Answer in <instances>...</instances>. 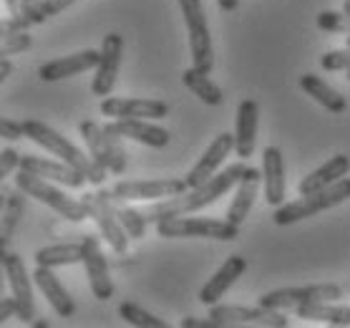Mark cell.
I'll list each match as a JSON object with an SVG mask.
<instances>
[{
	"label": "cell",
	"instance_id": "obj_1",
	"mask_svg": "<svg viewBox=\"0 0 350 328\" xmlns=\"http://www.w3.org/2000/svg\"><path fill=\"white\" fill-rule=\"evenodd\" d=\"M247 172L245 160L234 162L230 167H224L222 172H217L212 179H207L199 187H191L187 192L176 194V197H167V200L154 202L152 207L144 210V215L149 220V225H157L167 217H176V215H189V212H199V210L215 205L219 197L230 192L232 187H237V182L242 179V175Z\"/></svg>",
	"mask_w": 350,
	"mask_h": 328
},
{
	"label": "cell",
	"instance_id": "obj_2",
	"mask_svg": "<svg viewBox=\"0 0 350 328\" xmlns=\"http://www.w3.org/2000/svg\"><path fill=\"white\" fill-rule=\"evenodd\" d=\"M23 127H25V136H28L31 142H36L38 147L48 149L53 157L64 160L66 164H71L73 169H79L91 184H101L106 179V172H109V169L98 167L91 154H83L73 142H68V136L58 134L56 129H51L48 124H43V121L28 119V121H23Z\"/></svg>",
	"mask_w": 350,
	"mask_h": 328
},
{
	"label": "cell",
	"instance_id": "obj_3",
	"mask_svg": "<svg viewBox=\"0 0 350 328\" xmlns=\"http://www.w3.org/2000/svg\"><path fill=\"white\" fill-rule=\"evenodd\" d=\"M345 200H350V177H342V179H338V182L325 187V190L303 194L300 200L280 205V207L275 210L272 220H275V225L285 227V225L300 223L305 217L320 215V212H325V210L338 207V205H342Z\"/></svg>",
	"mask_w": 350,
	"mask_h": 328
},
{
	"label": "cell",
	"instance_id": "obj_4",
	"mask_svg": "<svg viewBox=\"0 0 350 328\" xmlns=\"http://www.w3.org/2000/svg\"><path fill=\"white\" fill-rule=\"evenodd\" d=\"M16 187L23 190L33 200H38V202H43V205H48L51 210H56L58 215L66 217V220H71V223H83L86 217H91L88 215V207L83 205V200H73L64 190L53 187V184L46 182V179L38 175H31V172H23V169H21L16 177Z\"/></svg>",
	"mask_w": 350,
	"mask_h": 328
},
{
	"label": "cell",
	"instance_id": "obj_5",
	"mask_svg": "<svg viewBox=\"0 0 350 328\" xmlns=\"http://www.w3.org/2000/svg\"><path fill=\"white\" fill-rule=\"evenodd\" d=\"M159 238L176 240V238H212V240H237L239 225L230 220H212V217H167L157 223Z\"/></svg>",
	"mask_w": 350,
	"mask_h": 328
},
{
	"label": "cell",
	"instance_id": "obj_6",
	"mask_svg": "<svg viewBox=\"0 0 350 328\" xmlns=\"http://www.w3.org/2000/svg\"><path fill=\"white\" fill-rule=\"evenodd\" d=\"M187 33H189V51L191 66L204 73H212L215 68V49H212V33H209L207 16L202 0H179Z\"/></svg>",
	"mask_w": 350,
	"mask_h": 328
},
{
	"label": "cell",
	"instance_id": "obj_7",
	"mask_svg": "<svg viewBox=\"0 0 350 328\" xmlns=\"http://www.w3.org/2000/svg\"><path fill=\"white\" fill-rule=\"evenodd\" d=\"M342 288L338 283H315V286H300V288H278L260 296V305L272 311H295L297 305L323 303V301H340Z\"/></svg>",
	"mask_w": 350,
	"mask_h": 328
},
{
	"label": "cell",
	"instance_id": "obj_8",
	"mask_svg": "<svg viewBox=\"0 0 350 328\" xmlns=\"http://www.w3.org/2000/svg\"><path fill=\"white\" fill-rule=\"evenodd\" d=\"M83 205L88 207V215L94 217V223L98 225V230L104 235V240L111 245L113 253H126L129 248V235L121 227L116 210L111 205V192L109 190H98L94 194H83L81 197Z\"/></svg>",
	"mask_w": 350,
	"mask_h": 328
},
{
	"label": "cell",
	"instance_id": "obj_9",
	"mask_svg": "<svg viewBox=\"0 0 350 328\" xmlns=\"http://www.w3.org/2000/svg\"><path fill=\"white\" fill-rule=\"evenodd\" d=\"M209 318H215L222 328L234 326H257V328H285L287 318L280 311L257 305V308H247V305H219L215 303L209 308Z\"/></svg>",
	"mask_w": 350,
	"mask_h": 328
},
{
	"label": "cell",
	"instance_id": "obj_10",
	"mask_svg": "<svg viewBox=\"0 0 350 328\" xmlns=\"http://www.w3.org/2000/svg\"><path fill=\"white\" fill-rule=\"evenodd\" d=\"M189 190L187 179H121L113 184V192L119 194L121 200H139V202H159L167 197H176Z\"/></svg>",
	"mask_w": 350,
	"mask_h": 328
},
{
	"label": "cell",
	"instance_id": "obj_11",
	"mask_svg": "<svg viewBox=\"0 0 350 328\" xmlns=\"http://www.w3.org/2000/svg\"><path fill=\"white\" fill-rule=\"evenodd\" d=\"M3 270H5V278H8L10 296L18 301V318L23 323H33L36 320V301H33L31 286L33 275H28L21 255L5 253V250H3Z\"/></svg>",
	"mask_w": 350,
	"mask_h": 328
},
{
	"label": "cell",
	"instance_id": "obj_12",
	"mask_svg": "<svg viewBox=\"0 0 350 328\" xmlns=\"http://www.w3.org/2000/svg\"><path fill=\"white\" fill-rule=\"evenodd\" d=\"M83 268H86V278L91 286V293L98 301H109L113 296V280L109 275V263L104 257L101 242L94 235H83Z\"/></svg>",
	"mask_w": 350,
	"mask_h": 328
},
{
	"label": "cell",
	"instance_id": "obj_13",
	"mask_svg": "<svg viewBox=\"0 0 350 328\" xmlns=\"http://www.w3.org/2000/svg\"><path fill=\"white\" fill-rule=\"evenodd\" d=\"M121 53H124V38L121 33H109L104 36L101 43V64L96 66V76L91 84V94L94 97H111L113 86H116V76H119Z\"/></svg>",
	"mask_w": 350,
	"mask_h": 328
},
{
	"label": "cell",
	"instance_id": "obj_14",
	"mask_svg": "<svg viewBox=\"0 0 350 328\" xmlns=\"http://www.w3.org/2000/svg\"><path fill=\"white\" fill-rule=\"evenodd\" d=\"M98 109L111 119H167L169 116V104L157 99L106 97Z\"/></svg>",
	"mask_w": 350,
	"mask_h": 328
},
{
	"label": "cell",
	"instance_id": "obj_15",
	"mask_svg": "<svg viewBox=\"0 0 350 328\" xmlns=\"http://www.w3.org/2000/svg\"><path fill=\"white\" fill-rule=\"evenodd\" d=\"M232 149H234V134H230V131H222L219 136H215V142L209 144L207 152L199 157L197 164L189 169V175L184 177V179H187V184H189V190H191V187L204 184L207 179H212V177L217 175V169L224 164V160L230 157Z\"/></svg>",
	"mask_w": 350,
	"mask_h": 328
},
{
	"label": "cell",
	"instance_id": "obj_16",
	"mask_svg": "<svg viewBox=\"0 0 350 328\" xmlns=\"http://www.w3.org/2000/svg\"><path fill=\"white\" fill-rule=\"evenodd\" d=\"M21 169H23V172H31V175L43 177V179L48 177V179H53V182H58V184H66V187H71V190H81V187L88 182L79 169H73L71 164H66L64 160L53 162V160H46V157L25 154V157H21Z\"/></svg>",
	"mask_w": 350,
	"mask_h": 328
},
{
	"label": "cell",
	"instance_id": "obj_17",
	"mask_svg": "<svg viewBox=\"0 0 350 328\" xmlns=\"http://www.w3.org/2000/svg\"><path fill=\"white\" fill-rule=\"evenodd\" d=\"M247 270V257L242 255H230L222 263V268L204 283V288L199 290V303L215 305L224 298V293L237 283Z\"/></svg>",
	"mask_w": 350,
	"mask_h": 328
},
{
	"label": "cell",
	"instance_id": "obj_18",
	"mask_svg": "<svg viewBox=\"0 0 350 328\" xmlns=\"http://www.w3.org/2000/svg\"><path fill=\"white\" fill-rule=\"evenodd\" d=\"M262 184H265V200L272 207L285 205L287 179H285V157L278 147H265L262 152Z\"/></svg>",
	"mask_w": 350,
	"mask_h": 328
},
{
	"label": "cell",
	"instance_id": "obj_19",
	"mask_svg": "<svg viewBox=\"0 0 350 328\" xmlns=\"http://www.w3.org/2000/svg\"><path fill=\"white\" fill-rule=\"evenodd\" d=\"M101 64V51H79L73 56L66 58H56V61H48L38 68V76L43 81H64L71 79V76H79L83 71H91L96 66Z\"/></svg>",
	"mask_w": 350,
	"mask_h": 328
},
{
	"label": "cell",
	"instance_id": "obj_20",
	"mask_svg": "<svg viewBox=\"0 0 350 328\" xmlns=\"http://www.w3.org/2000/svg\"><path fill=\"white\" fill-rule=\"evenodd\" d=\"M260 184H262V169L247 167V172L237 182L234 200H232L230 207H227V220H230V223L242 225L247 217H250V210L255 207L257 192H260Z\"/></svg>",
	"mask_w": 350,
	"mask_h": 328
},
{
	"label": "cell",
	"instance_id": "obj_21",
	"mask_svg": "<svg viewBox=\"0 0 350 328\" xmlns=\"http://www.w3.org/2000/svg\"><path fill=\"white\" fill-rule=\"evenodd\" d=\"M257 121H260V106L255 99H245L237 109V129H234V152L239 160H250L255 152Z\"/></svg>",
	"mask_w": 350,
	"mask_h": 328
},
{
	"label": "cell",
	"instance_id": "obj_22",
	"mask_svg": "<svg viewBox=\"0 0 350 328\" xmlns=\"http://www.w3.org/2000/svg\"><path fill=\"white\" fill-rule=\"evenodd\" d=\"M33 280H36L38 290L46 296L48 303H51V308H53L61 318H71L73 313H76V303H73V298L68 296V290L64 288V283L53 275V268L38 265V268L33 270Z\"/></svg>",
	"mask_w": 350,
	"mask_h": 328
},
{
	"label": "cell",
	"instance_id": "obj_23",
	"mask_svg": "<svg viewBox=\"0 0 350 328\" xmlns=\"http://www.w3.org/2000/svg\"><path fill=\"white\" fill-rule=\"evenodd\" d=\"M116 131H119L124 139H134V142H142L146 147H154V149H164L169 144V131L164 127H157V124H149L146 119H113L109 121Z\"/></svg>",
	"mask_w": 350,
	"mask_h": 328
},
{
	"label": "cell",
	"instance_id": "obj_24",
	"mask_svg": "<svg viewBox=\"0 0 350 328\" xmlns=\"http://www.w3.org/2000/svg\"><path fill=\"white\" fill-rule=\"evenodd\" d=\"M350 175V157L345 154H335L330 160L318 167L315 172H310L308 177H303V182H300V194H310V192H318V190H325L330 184H335L338 179Z\"/></svg>",
	"mask_w": 350,
	"mask_h": 328
},
{
	"label": "cell",
	"instance_id": "obj_25",
	"mask_svg": "<svg viewBox=\"0 0 350 328\" xmlns=\"http://www.w3.org/2000/svg\"><path fill=\"white\" fill-rule=\"evenodd\" d=\"M25 197L28 194L23 190H8V187H3L0 190V245L3 250L8 248L10 238H13V232H16L18 223H21V217H23V210H25Z\"/></svg>",
	"mask_w": 350,
	"mask_h": 328
},
{
	"label": "cell",
	"instance_id": "obj_26",
	"mask_svg": "<svg viewBox=\"0 0 350 328\" xmlns=\"http://www.w3.org/2000/svg\"><path fill=\"white\" fill-rule=\"evenodd\" d=\"M300 88H303L308 97H312L323 109H327L330 114H342L348 109V99L342 97L340 91H335L330 84L315 76V73H305L300 76Z\"/></svg>",
	"mask_w": 350,
	"mask_h": 328
},
{
	"label": "cell",
	"instance_id": "obj_27",
	"mask_svg": "<svg viewBox=\"0 0 350 328\" xmlns=\"http://www.w3.org/2000/svg\"><path fill=\"white\" fill-rule=\"evenodd\" d=\"M295 313H297L300 318L320 320V323H330V326H350V305H338L335 301L297 305Z\"/></svg>",
	"mask_w": 350,
	"mask_h": 328
},
{
	"label": "cell",
	"instance_id": "obj_28",
	"mask_svg": "<svg viewBox=\"0 0 350 328\" xmlns=\"http://www.w3.org/2000/svg\"><path fill=\"white\" fill-rule=\"evenodd\" d=\"M83 263V242H61V245H48L36 253V265L46 268H61V265Z\"/></svg>",
	"mask_w": 350,
	"mask_h": 328
},
{
	"label": "cell",
	"instance_id": "obj_29",
	"mask_svg": "<svg viewBox=\"0 0 350 328\" xmlns=\"http://www.w3.org/2000/svg\"><path fill=\"white\" fill-rule=\"evenodd\" d=\"M182 81H184V86L189 88L194 97H199L202 101L207 106H219L222 104V88L217 86L215 81L209 79V73L204 71H199V68H187V71L182 73Z\"/></svg>",
	"mask_w": 350,
	"mask_h": 328
},
{
	"label": "cell",
	"instance_id": "obj_30",
	"mask_svg": "<svg viewBox=\"0 0 350 328\" xmlns=\"http://www.w3.org/2000/svg\"><path fill=\"white\" fill-rule=\"evenodd\" d=\"M111 205H113V210H116V217H119L121 227L126 230L129 238H134V240L144 238V232H146V227H149V220H146V215H144V210L129 207L126 200H121L113 190H111Z\"/></svg>",
	"mask_w": 350,
	"mask_h": 328
},
{
	"label": "cell",
	"instance_id": "obj_31",
	"mask_svg": "<svg viewBox=\"0 0 350 328\" xmlns=\"http://www.w3.org/2000/svg\"><path fill=\"white\" fill-rule=\"evenodd\" d=\"M81 136L88 147V154L94 157V162L98 167L109 169V144H106V131L104 127H98L96 121H81L79 124Z\"/></svg>",
	"mask_w": 350,
	"mask_h": 328
},
{
	"label": "cell",
	"instance_id": "obj_32",
	"mask_svg": "<svg viewBox=\"0 0 350 328\" xmlns=\"http://www.w3.org/2000/svg\"><path fill=\"white\" fill-rule=\"evenodd\" d=\"M104 131H106V144H109V172L124 175L129 164V154H126V149H124V136H121L111 124H106Z\"/></svg>",
	"mask_w": 350,
	"mask_h": 328
},
{
	"label": "cell",
	"instance_id": "obj_33",
	"mask_svg": "<svg viewBox=\"0 0 350 328\" xmlns=\"http://www.w3.org/2000/svg\"><path fill=\"white\" fill-rule=\"evenodd\" d=\"M119 316L136 328H167V320L157 318L154 313H149L139 303H131V301H124L119 305Z\"/></svg>",
	"mask_w": 350,
	"mask_h": 328
},
{
	"label": "cell",
	"instance_id": "obj_34",
	"mask_svg": "<svg viewBox=\"0 0 350 328\" xmlns=\"http://www.w3.org/2000/svg\"><path fill=\"white\" fill-rule=\"evenodd\" d=\"M318 28L325 33H345L350 36V16L345 10H323L318 16Z\"/></svg>",
	"mask_w": 350,
	"mask_h": 328
},
{
	"label": "cell",
	"instance_id": "obj_35",
	"mask_svg": "<svg viewBox=\"0 0 350 328\" xmlns=\"http://www.w3.org/2000/svg\"><path fill=\"white\" fill-rule=\"evenodd\" d=\"M33 46V38L28 31H18V33H8V36H3V49H0V56L8 58V56H16V53H23Z\"/></svg>",
	"mask_w": 350,
	"mask_h": 328
},
{
	"label": "cell",
	"instance_id": "obj_36",
	"mask_svg": "<svg viewBox=\"0 0 350 328\" xmlns=\"http://www.w3.org/2000/svg\"><path fill=\"white\" fill-rule=\"evenodd\" d=\"M320 66L325 71H350V46L325 53V56L320 58Z\"/></svg>",
	"mask_w": 350,
	"mask_h": 328
},
{
	"label": "cell",
	"instance_id": "obj_37",
	"mask_svg": "<svg viewBox=\"0 0 350 328\" xmlns=\"http://www.w3.org/2000/svg\"><path fill=\"white\" fill-rule=\"evenodd\" d=\"M0 136H3V139H8V142H18V139H23V136H25L23 121H16V119L3 116V121H0Z\"/></svg>",
	"mask_w": 350,
	"mask_h": 328
},
{
	"label": "cell",
	"instance_id": "obj_38",
	"mask_svg": "<svg viewBox=\"0 0 350 328\" xmlns=\"http://www.w3.org/2000/svg\"><path fill=\"white\" fill-rule=\"evenodd\" d=\"M73 3H79V0H43L40 13H38V23H43V21H46V18H51V16L64 13L66 8H71Z\"/></svg>",
	"mask_w": 350,
	"mask_h": 328
},
{
	"label": "cell",
	"instance_id": "obj_39",
	"mask_svg": "<svg viewBox=\"0 0 350 328\" xmlns=\"http://www.w3.org/2000/svg\"><path fill=\"white\" fill-rule=\"evenodd\" d=\"M16 169H21V154H18L16 149H10V147H5V149L0 152V177L13 175Z\"/></svg>",
	"mask_w": 350,
	"mask_h": 328
},
{
	"label": "cell",
	"instance_id": "obj_40",
	"mask_svg": "<svg viewBox=\"0 0 350 328\" xmlns=\"http://www.w3.org/2000/svg\"><path fill=\"white\" fill-rule=\"evenodd\" d=\"M43 0H21V16L28 21V25H38V13Z\"/></svg>",
	"mask_w": 350,
	"mask_h": 328
},
{
	"label": "cell",
	"instance_id": "obj_41",
	"mask_svg": "<svg viewBox=\"0 0 350 328\" xmlns=\"http://www.w3.org/2000/svg\"><path fill=\"white\" fill-rule=\"evenodd\" d=\"M182 328H222L219 323H217L215 318H182V323H179Z\"/></svg>",
	"mask_w": 350,
	"mask_h": 328
},
{
	"label": "cell",
	"instance_id": "obj_42",
	"mask_svg": "<svg viewBox=\"0 0 350 328\" xmlns=\"http://www.w3.org/2000/svg\"><path fill=\"white\" fill-rule=\"evenodd\" d=\"M10 316H18V301L13 296L10 298H0V318L5 320Z\"/></svg>",
	"mask_w": 350,
	"mask_h": 328
},
{
	"label": "cell",
	"instance_id": "obj_43",
	"mask_svg": "<svg viewBox=\"0 0 350 328\" xmlns=\"http://www.w3.org/2000/svg\"><path fill=\"white\" fill-rule=\"evenodd\" d=\"M217 5H219V10H224V13H232V10H237L239 0H217Z\"/></svg>",
	"mask_w": 350,
	"mask_h": 328
},
{
	"label": "cell",
	"instance_id": "obj_44",
	"mask_svg": "<svg viewBox=\"0 0 350 328\" xmlns=\"http://www.w3.org/2000/svg\"><path fill=\"white\" fill-rule=\"evenodd\" d=\"M10 16H21V0H3Z\"/></svg>",
	"mask_w": 350,
	"mask_h": 328
},
{
	"label": "cell",
	"instance_id": "obj_45",
	"mask_svg": "<svg viewBox=\"0 0 350 328\" xmlns=\"http://www.w3.org/2000/svg\"><path fill=\"white\" fill-rule=\"evenodd\" d=\"M10 71H13V66H10V61L8 58H3V61H0V79L5 81L10 76Z\"/></svg>",
	"mask_w": 350,
	"mask_h": 328
},
{
	"label": "cell",
	"instance_id": "obj_46",
	"mask_svg": "<svg viewBox=\"0 0 350 328\" xmlns=\"http://www.w3.org/2000/svg\"><path fill=\"white\" fill-rule=\"evenodd\" d=\"M33 326H36V328H48V323H46V320H33Z\"/></svg>",
	"mask_w": 350,
	"mask_h": 328
},
{
	"label": "cell",
	"instance_id": "obj_47",
	"mask_svg": "<svg viewBox=\"0 0 350 328\" xmlns=\"http://www.w3.org/2000/svg\"><path fill=\"white\" fill-rule=\"evenodd\" d=\"M342 10H345V13L350 16V0H345V3H342Z\"/></svg>",
	"mask_w": 350,
	"mask_h": 328
},
{
	"label": "cell",
	"instance_id": "obj_48",
	"mask_svg": "<svg viewBox=\"0 0 350 328\" xmlns=\"http://www.w3.org/2000/svg\"><path fill=\"white\" fill-rule=\"evenodd\" d=\"M348 46H350V36H348Z\"/></svg>",
	"mask_w": 350,
	"mask_h": 328
},
{
	"label": "cell",
	"instance_id": "obj_49",
	"mask_svg": "<svg viewBox=\"0 0 350 328\" xmlns=\"http://www.w3.org/2000/svg\"><path fill=\"white\" fill-rule=\"evenodd\" d=\"M348 79H350V71H348Z\"/></svg>",
	"mask_w": 350,
	"mask_h": 328
}]
</instances>
